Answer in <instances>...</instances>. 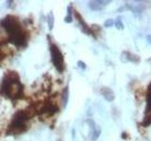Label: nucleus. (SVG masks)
Here are the masks:
<instances>
[{"instance_id":"1","label":"nucleus","mask_w":151,"mask_h":141,"mask_svg":"<svg viewBox=\"0 0 151 141\" xmlns=\"http://www.w3.org/2000/svg\"><path fill=\"white\" fill-rule=\"evenodd\" d=\"M0 24L2 27L7 31L9 36V42H11V43H13L15 46L18 47L26 46L28 41V35L23 29L17 18L12 15H8L0 21Z\"/></svg>"},{"instance_id":"2","label":"nucleus","mask_w":151,"mask_h":141,"mask_svg":"<svg viewBox=\"0 0 151 141\" xmlns=\"http://www.w3.org/2000/svg\"><path fill=\"white\" fill-rule=\"evenodd\" d=\"M3 95L11 99H20L24 94V87L19 81L18 74L15 72H8L1 83Z\"/></svg>"},{"instance_id":"3","label":"nucleus","mask_w":151,"mask_h":141,"mask_svg":"<svg viewBox=\"0 0 151 141\" xmlns=\"http://www.w3.org/2000/svg\"><path fill=\"white\" fill-rule=\"evenodd\" d=\"M50 54L55 68L59 73H62L64 70V58L60 48L55 43H50Z\"/></svg>"},{"instance_id":"4","label":"nucleus","mask_w":151,"mask_h":141,"mask_svg":"<svg viewBox=\"0 0 151 141\" xmlns=\"http://www.w3.org/2000/svg\"><path fill=\"white\" fill-rule=\"evenodd\" d=\"M100 93H101V95L104 97L105 100H106L107 102H112L115 98V95H114L113 90H112V88H107V87H103V88H101Z\"/></svg>"},{"instance_id":"5","label":"nucleus","mask_w":151,"mask_h":141,"mask_svg":"<svg viewBox=\"0 0 151 141\" xmlns=\"http://www.w3.org/2000/svg\"><path fill=\"white\" fill-rule=\"evenodd\" d=\"M74 14H75L77 20H78V22H79V25H80V26H81L82 31L84 32V33H86L87 35H90V34H92V30H91V28L88 26V25H87L86 23H85V21L83 20L82 16H81V15H80V14H79L78 11H74Z\"/></svg>"},{"instance_id":"6","label":"nucleus","mask_w":151,"mask_h":141,"mask_svg":"<svg viewBox=\"0 0 151 141\" xmlns=\"http://www.w3.org/2000/svg\"><path fill=\"white\" fill-rule=\"evenodd\" d=\"M109 3H111V1H91L89 3V7L93 11H101Z\"/></svg>"},{"instance_id":"7","label":"nucleus","mask_w":151,"mask_h":141,"mask_svg":"<svg viewBox=\"0 0 151 141\" xmlns=\"http://www.w3.org/2000/svg\"><path fill=\"white\" fill-rule=\"evenodd\" d=\"M68 100H69V88L68 87H65V88L62 91V95H61V104H62V107L65 108L67 103H68Z\"/></svg>"},{"instance_id":"8","label":"nucleus","mask_w":151,"mask_h":141,"mask_svg":"<svg viewBox=\"0 0 151 141\" xmlns=\"http://www.w3.org/2000/svg\"><path fill=\"white\" fill-rule=\"evenodd\" d=\"M123 54L126 55V61H132V62H136V63L140 61L139 56L134 54H131L130 52H124Z\"/></svg>"},{"instance_id":"9","label":"nucleus","mask_w":151,"mask_h":141,"mask_svg":"<svg viewBox=\"0 0 151 141\" xmlns=\"http://www.w3.org/2000/svg\"><path fill=\"white\" fill-rule=\"evenodd\" d=\"M146 101H147V106H146V110L151 111V84L148 87L147 91V97H146Z\"/></svg>"},{"instance_id":"10","label":"nucleus","mask_w":151,"mask_h":141,"mask_svg":"<svg viewBox=\"0 0 151 141\" xmlns=\"http://www.w3.org/2000/svg\"><path fill=\"white\" fill-rule=\"evenodd\" d=\"M47 23H48V26H49V29L52 30L53 28V25H54V16H53V13L50 12L47 16Z\"/></svg>"},{"instance_id":"11","label":"nucleus","mask_w":151,"mask_h":141,"mask_svg":"<svg viewBox=\"0 0 151 141\" xmlns=\"http://www.w3.org/2000/svg\"><path fill=\"white\" fill-rule=\"evenodd\" d=\"M142 125L144 127L151 125V115H148V116L144 117V120H143V122H142Z\"/></svg>"},{"instance_id":"12","label":"nucleus","mask_w":151,"mask_h":141,"mask_svg":"<svg viewBox=\"0 0 151 141\" xmlns=\"http://www.w3.org/2000/svg\"><path fill=\"white\" fill-rule=\"evenodd\" d=\"M71 10H72V8L68 7V14H67V16H66L64 19V21L66 22V23H71V22L73 21L72 14H71Z\"/></svg>"},{"instance_id":"13","label":"nucleus","mask_w":151,"mask_h":141,"mask_svg":"<svg viewBox=\"0 0 151 141\" xmlns=\"http://www.w3.org/2000/svg\"><path fill=\"white\" fill-rule=\"evenodd\" d=\"M100 134H101V130H100V129H96V130H95L94 133H93V134H92V140H93V141L96 140L97 138L99 137Z\"/></svg>"},{"instance_id":"14","label":"nucleus","mask_w":151,"mask_h":141,"mask_svg":"<svg viewBox=\"0 0 151 141\" xmlns=\"http://www.w3.org/2000/svg\"><path fill=\"white\" fill-rule=\"evenodd\" d=\"M87 122H88L89 126H90L92 133H94V131L96 130V126H95V123H94V121L93 120H87Z\"/></svg>"},{"instance_id":"15","label":"nucleus","mask_w":151,"mask_h":141,"mask_svg":"<svg viewBox=\"0 0 151 141\" xmlns=\"http://www.w3.org/2000/svg\"><path fill=\"white\" fill-rule=\"evenodd\" d=\"M115 26L117 29H124V25L121 21V18H117V21L115 22Z\"/></svg>"},{"instance_id":"16","label":"nucleus","mask_w":151,"mask_h":141,"mask_svg":"<svg viewBox=\"0 0 151 141\" xmlns=\"http://www.w3.org/2000/svg\"><path fill=\"white\" fill-rule=\"evenodd\" d=\"M113 25H114V21H113L112 19H107V20L105 21L104 26L105 27H111V26H112Z\"/></svg>"},{"instance_id":"17","label":"nucleus","mask_w":151,"mask_h":141,"mask_svg":"<svg viewBox=\"0 0 151 141\" xmlns=\"http://www.w3.org/2000/svg\"><path fill=\"white\" fill-rule=\"evenodd\" d=\"M78 66L81 68L82 70H85V69H86V65H85V63H84L83 61H80V60L78 61Z\"/></svg>"},{"instance_id":"18","label":"nucleus","mask_w":151,"mask_h":141,"mask_svg":"<svg viewBox=\"0 0 151 141\" xmlns=\"http://www.w3.org/2000/svg\"><path fill=\"white\" fill-rule=\"evenodd\" d=\"M3 58H4V55H3V53H2V50H1V47H0V62L3 60Z\"/></svg>"},{"instance_id":"19","label":"nucleus","mask_w":151,"mask_h":141,"mask_svg":"<svg viewBox=\"0 0 151 141\" xmlns=\"http://www.w3.org/2000/svg\"><path fill=\"white\" fill-rule=\"evenodd\" d=\"M57 141H61V139H59V140H57Z\"/></svg>"}]
</instances>
